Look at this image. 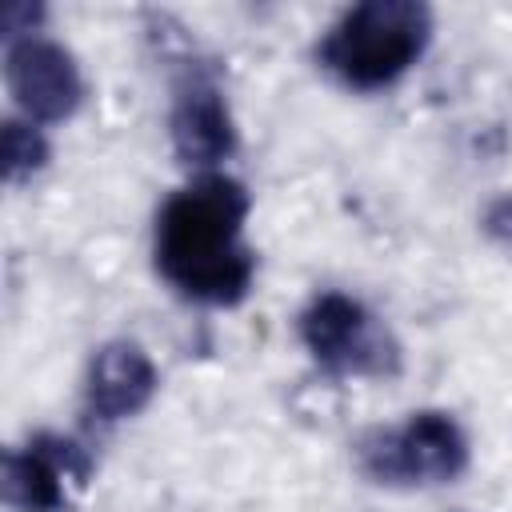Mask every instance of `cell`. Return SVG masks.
<instances>
[{"label": "cell", "mask_w": 512, "mask_h": 512, "mask_svg": "<svg viewBox=\"0 0 512 512\" xmlns=\"http://www.w3.org/2000/svg\"><path fill=\"white\" fill-rule=\"evenodd\" d=\"M248 192L240 180L208 172L164 200L156 216V268L196 304H240L256 276V256L244 240Z\"/></svg>", "instance_id": "6da1fadb"}, {"label": "cell", "mask_w": 512, "mask_h": 512, "mask_svg": "<svg viewBox=\"0 0 512 512\" xmlns=\"http://www.w3.org/2000/svg\"><path fill=\"white\" fill-rule=\"evenodd\" d=\"M432 40V12L416 0H364L320 40V64L348 88L372 92L400 80Z\"/></svg>", "instance_id": "7a4b0ae2"}, {"label": "cell", "mask_w": 512, "mask_h": 512, "mask_svg": "<svg viewBox=\"0 0 512 512\" xmlns=\"http://www.w3.org/2000/svg\"><path fill=\"white\" fill-rule=\"evenodd\" d=\"M360 460L380 484H448L468 468V436L448 412L424 408L400 428L368 436Z\"/></svg>", "instance_id": "3957f363"}, {"label": "cell", "mask_w": 512, "mask_h": 512, "mask_svg": "<svg viewBox=\"0 0 512 512\" xmlns=\"http://www.w3.org/2000/svg\"><path fill=\"white\" fill-rule=\"evenodd\" d=\"M300 340L308 356L332 376L396 372V344L376 324V316L344 292H320L300 312Z\"/></svg>", "instance_id": "277c9868"}, {"label": "cell", "mask_w": 512, "mask_h": 512, "mask_svg": "<svg viewBox=\"0 0 512 512\" xmlns=\"http://www.w3.org/2000/svg\"><path fill=\"white\" fill-rule=\"evenodd\" d=\"M4 84L32 124H60L84 100L76 56L48 36H20L4 44Z\"/></svg>", "instance_id": "5b68a950"}, {"label": "cell", "mask_w": 512, "mask_h": 512, "mask_svg": "<svg viewBox=\"0 0 512 512\" xmlns=\"http://www.w3.org/2000/svg\"><path fill=\"white\" fill-rule=\"evenodd\" d=\"M88 476L92 460L76 440L40 432L28 440V448L4 452L0 488L8 508L16 512H60L68 504V492L84 488Z\"/></svg>", "instance_id": "8992f818"}, {"label": "cell", "mask_w": 512, "mask_h": 512, "mask_svg": "<svg viewBox=\"0 0 512 512\" xmlns=\"http://www.w3.org/2000/svg\"><path fill=\"white\" fill-rule=\"evenodd\" d=\"M168 136L188 168H216L220 160L232 156L236 148V124L228 112V100L220 88L204 76H188L176 88L172 116H168Z\"/></svg>", "instance_id": "52a82bcc"}, {"label": "cell", "mask_w": 512, "mask_h": 512, "mask_svg": "<svg viewBox=\"0 0 512 512\" xmlns=\"http://www.w3.org/2000/svg\"><path fill=\"white\" fill-rule=\"evenodd\" d=\"M152 396H156V364L140 344L108 340L96 348L88 364V384H84V400L96 420L104 424L128 420L144 412Z\"/></svg>", "instance_id": "ba28073f"}, {"label": "cell", "mask_w": 512, "mask_h": 512, "mask_svg": "<svg viewBox=\"0 0 512 512\" xmlns=\"http://www.w3.org/2000/svg\"><path fill=\"white\" fill-rule=\"evenodd\" d=\"M48 164V140L32 120H4V176L8 184L32 180Z\"/></svg>", "instance_id": "9c48e42d"}, {"label": "cell", "mask_w": 512, "mask_h": 512, "mask_svg": "<svg viewBox=\"0 0 512 512\" xmlns=\"http://www.w3.org/2000/svg\"><path fill=\"white\" fill-rule=\"evenodd\" d=\"M44 20V8L32 4V0H12L4 4V16H0V28H4V44L8 40H20V36H36V24Z\"/></svg>", "instance_id": "30bf717a"}, {"label": "cell", "mask_w": 512, "mask_h": 512, "mask_svg": "<svg viewBox=\"0 0 512 512\" xmlns=\"http://www.w3.org/2000/svg\"><path fill=\"white\" fill-rule=\"evenodd\" d=\"M484 232L512 252V192L508 196H496L488 208H484Z\"/></svg>", "instance_id": "8fae6325"}]
</instances>
